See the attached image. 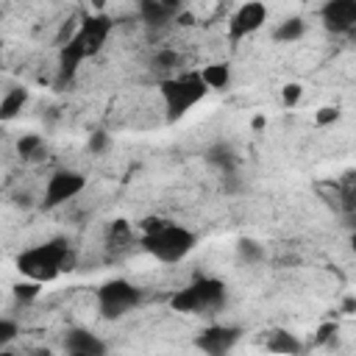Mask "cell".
<instances>
[{"label": "cell", "instance_id": "cell-1", "mask_svg": "<svg viewBox=\"0 0 356 356\" xmlns=\"http://www.w3.org/2000/svg\"><path fill=\"white\" fill-rule=\"evenodd\" d=\"M75 267V250L70 248V242L64 236H56L44 245L28 248L17 256V270L25 278H33L39 284L56 281L61 273H70Z\"/></svg>", "mask_w": 356, "mask_h": 356}, {"label": "cell", "instance_id": "cell-2", "mask_svg": "<svg viewBox=\"0 0 356 356\" xmlns=\"http://www.w3.org/2000/svg\"><path fill=\"white\" fill-rule=\"evenodd\" d=\"M195 242H197V236L189 228H184L178 222H170V220H164L159 228L142 234V248L164 264H175L181 259H186L192 253Z\"/></svg>", "mask_w": 356, "mask_h": 356}, {"label": "cell", "instance_id": "cell-3", "mask_svg": "<svg viewBox=\"0 0 356 356\" xmlns=\"http://www.w3.org/2000/svg\"><path fill=\"white\" fill-rule=\"evenodd\" d=\"M159 92H161V100H164V108H167V120L175 122L195 103H200L206 97L209 86L203 83V78L197 72H186V75H178V78H164L159 83Z\"/></svg>", "mask_w": 356, "mask_h": 356}, {"label": "cell", "instance_id": "cell-4", "mask_svg": "<svg viewBox=\"0 0 356 356\" xmlns=\"http://www.w3.org/2000/svg\"><path fill=\"white\" fill-rule=\"evenodd\" d=\"M222 300H225V284L220 278H197L170 295V309L195 314V312L217 309V306H222Z\"/></svg>", "mask_w": 356, "mask_h": 356}, {"label": "cell", "instance_id": "cell-5", "mask_svg": "<svg viewBox=\"0 0 356 356\" xmlns=\"http://www.w3.org/2000/svg\"><path fill=\"white\" fill-rule=\"evenodd\" d=\"M139 300H142V292L131 281H125V278H111V281H106L97 289L100 314L108 317V320L122 317L125 312H131L134 306H139Z\"/></svg>", "mask_w": 356, "mask_h": 356}, {"label": "cell", "instance_id": "cell-6", "mask_svg": "<svg viewBox=\"0 0 356 356\" xmlns=\"http://www.w3.org/2000/svg\"><path fill=\"white\" fill-rule=\"evenodd\" d=\"M86 186V178L75 170H56L50 178H47V186H44V209H53V206H61L67 200H72L75 195H81Z\"/></svg>", "mask_w": 356, "mask_h": 356}, {"label": "cell", "instance_id": "cell-7", "mask_svg": "<svg viewBox=\"0 0 356 356\" xmlns=\"http://www.w3.org/2000/svg\"><path fill=\"white\" fill-rule=\"evenodd\" d=\"M264 22H267V6L261 0H248L228 19V39L231 42H242L245 36L256 33Z\"/></svg>", "mask_w": 356, "mask_h": 356}, {"label": "cell", "instance_id": "cell-8", "mask_svg": "<svg viewBox=\"0 0 356 356\" xmlns=\"http://www.w3.org/2000/svg\"><path fill=\"white\" fill-rule=\"evenodd\" d=\"M320 19H323V28L337 33V36L353 33V28H356V0H325L323 8H320Z\"/></svg>", "mask_w": 356, "mask_h": 356}, {"label": "cell", "instance_id": "cell-9", "mask_svg": "<svg viewBox=\"0 0 356 356\" xmlns=\"http://www.w3.org/2000/svg\"><path fill=\"white\" fill-rule=\"evenodd\" d=\"M111 31V19L106 14H95V17H83V22L75 28V36L78 42L83 44V53L86 58L100 53V47L106 44V36Z\"/></svg>", "mask_w": 356, "mask_h": 356}, {"label": "cell", "instance_id": "cell-10", "mask_svg": "<svg viewBox=\"0 0 356 356\" xmlns=\"http://www.w3.org/2000/svg\"><path fill=\"white\" fill-rule=\"evenodd\" d=\"M236 339H239V328H234V325H209L206 331L197 334L195 345L209 356H222L236 345Z\"/></svg>", "mask_w": 356, "mask_h": 356}, {"label": "cell", "instance_id": "cell-11", "mask_svg": "<svg viewBox=\"0 0 356 356\" xmlns=\"http://www.w3.org/2000/svg\"><path fill=\"white\" fill-rule=\"evenodd\" d=\"M83 58H86L83 44H81V42H78V36L72 33V36H70L64 44H58V78H56V83L61 86V83L72 81Z\"/></svg>", "mask_w": 356, "mask_h": 356}, {"label": "cell", "instance_id": "cell-12", "mask_svg": "<svg viewBox=\"0 0 356 356\" xmlns=\"http://www.w3.org/2000/svg\"><path fill=\"white\" fill-rule=\"evenodd\" d=\"M64 350L72 353V356H103L106 342L97 334L86 331V328H72L64 337Z\"/></svg>", "mask_w": 356, "mask_h": 356}, {"label": "cell", "instance_id": "cell-13", "mask_svg": "<svg viewBox=\"0 0 356 356\" xmlns=\"http://www.w3.org/2000/svg\"><path fill=\"white\" fill-rule=\"evenodd\" d=\"M267 350H273V353H284V356H295V353L303 350V345H300V339H298L295 334L275 328V331H270V337H267Z\"/></svg>", "mask_w": 356, "mask_h": 356}, {"label": "cell", "instance_id": "cell-14", "mask_svg": "<svg viewBox=\"0 0 356 356\" xmlns=\"http://www.w3.org/2000/svg\"><path fill=\"white\" fill-rule=\"evenodd\" d=\"M25 103H28V89H25V86H14V89H8V92L3 95V100H0V122L14 120V117L22 111Z\"/></svg>", "mask_w": 356, "mask_h": 356}, {"label": "cell", "instance_id": "cell-15", "mask_svg": "<svg viewBox=\"0 0 356 356\" xmlns=\"http://www.w3.org/2000/svg\"><path fill=\"white\" fill-rule=\"evenodd\" d=\"M206 161H209L211 167H217L222 175H231L234 167H236V156H234V150H231L228 145H222V142H217V145H211V147L206 150Z\"/></svg>", "mask_w": 356, "mask_h": 356}, {"label": "cell", "instance_id": "cell-16", "mask_svg": "<svg viewBox=\"0 0 356 356\" xmlns=\"http://www.w3.org/2000/svg\"><path fill=\"white\" fill-rule=\"evenodd\" d=\"M139 17L150 28H161V25H167L172 19L161 0H139Z\"/></svg>", "mask_w": 356, "mask_h": 356}, {"label": "cell", "instance_id": "cell-17", "mask_svg": "<svg viewBox=\"0 0 356 356\" xmlns=\"http://www.w3.org/2000/svg\"><path fill=\"white\" fill-rule=\"evenodd\" d=\"M303 33H306V22H303L300 17H289V19H284V22L275 25L273 39H275L278 44H289V42H298Z\"/></svg>", "mask_w": 356, "mask_h": 356}, {"label": "cell", "instance_id": "cell-18", "mask_svg": "<svg viewBox=\"0 0 356 356\" xmlns=\"http://www.w3.org/2000/svg\"><path fill=\"white\" fill-rule=\"evenodd\" d=\"M197 75L203 78V83H206L209 89H225V86L231 83V67L222 64V61H214V64L203 67Z\"/></svg>", "mask_w": 356, "mask_h": 356}, {"label": "cell", "instance_id": "cell-19", "mask_svg": "<svg viewBox=\"0 0 356 356\" xmlns=\"http://www.w3.org/2000/svg\"><path fill=\"white\" fill-rule=\"evenodd\" d=\"M42 145H44L42 136H36V134H25V136L17 139V153H19L22 159H39Z\"/></svg>", "mask_w": 356, "mask_h": 356}, {"label": "cell", "instance_id": "cell-20", "mask_svg": "<svg viewBox=\"0 0 356 356\" xmlns=\"http://www.w3.org/2000/svg\"><path fill=\"white\" fill-rule=\"evenodd\" d=\"M39 289H42V284L39 281H19V284H14V298L19 300V303H31V300H36L39 298Z\"/></svg>", "mask_w": 356, "mask_h": 356}, {"label": "cell", "instance_id": "cell-21", "mask_svg": "<svg viewBox=\"0 0 356 356\" xmlns=\"http://www.w3.org/2000/svg\"><path fill=\"white\" fill-rule=\"evenodd\" d=\"M261 253H264V250H261L253 239H242V242H239V256H242L245 261H259Z\"/></svg>", "mask_w": 356, "mask_h": 356}, {"label": "cell", "instance_id": "cell-22", "mask_svg": "<svg viewBox=\"0 0 356 356\" xmlns=\"http://www.w3.org/2000/svg\"><path fill=\"white\" fill-rule=\"evenodd\" d=\"M178 64H181L178 53H170V50H161V53L153 58V67H156V70H170V67H178Z\"/></svg>", "mask_w": 356, "mask_h": 356}, {"label": "cell", "instance_id": "cell-23", "mask_svg": "<svg viewBox=\"0 0 356 356\" xmlns=\"http://www.w3.org/2000/svg\"><path fill=\"white\" fill-rule=\"evenodd\" d=\"M17 331H19V328H17V323H14V320L0 317V348H3V345H8V342L17 337Z\"/></svg>", "mask_w": 356, "mask_h": 356}, {"label": "cell", "instance_id": "cell-24", "mask_svg": "<svg viewBox=\"0 0 356 356\" xmlns=\"http://www.w3.org/2000/svg\"><path fill=\"white\" fill-rule=\"evenodd\" d=\"M300 95H303L300 83H286V86L281 89V103H284V106H295V103L300 100Z\"/></svg>", "mask_w": 356, "mask_h": 356}, {"label": "cell", "instance_id": "cell-25", "mask_svg": "<svg viewBox=\"0 0 356 356\" xmlns=\"http://www.w3.org/2000/svg\"><path fill=\"white\" fill-rule=\"evenodd\" d=\"M339 120V108L337 106H323L317 114H314V122L317 125H331V122H337Z\"/></svg>", "mask_w": 356, "mask_h": 356}, {"label": "cell", "instance_id": "cell-26", "mask_svg": "<svg viewBox=\"0 0 356 356\" xmlns=\"http://www.w3.org/2000/svg\"><path fill=\"white\" fill-rule=\"evenodd\" d=\"M106 147H108V134L95 131V134L89 136V150H92V153H103Z\"/></svg>", "mask_w": 356, "mask_h": 356}, {"label": "cell", "instance_id": "cell-27", "mask_svg": "<svg viewBox=\"0 0 356 356\" xmlns=\"http://www.w3.org/2000/svg\"><path fill=\"white\" fill-rule=\"evenodd\" d=\"M337 334V323H323L320 328H317V337H314V345H323V342H328L331 337Z\"/></svg>", "mask_w": 356, "mask_h": 356}, {"label": "cell", "instance_id": "cell-28", "mask_svg": "<svg viewBox=\"0 0 356 356\" xmlns=\"http://www.w3.org/2000/svg\"><path fill=\"white\" fill-rule=\"evenodd\" d=\"M342 309H345V314H353V309H356V300H353V298H345V306H342Z\"/></svg>", "mask_w": 356, "mask_h": 356}, {"label": "cell", "instance_id": "cell-29", "mask_svg": "<svg viewBox=\"0 0 356 356\" xmlns=\"http://www.w3.org/2000/svg\"><path fill=\"white\" fill-rule=\"evenodd\" d=\"M264 125H267V120H264L261 114H259V117H253V128H256V131H261Z\"/></svg>", "mask_w": 356, "mask_h": 356}, {"label": "cell", "instance_id": "cell-30", "mask_svg": "<svg viewBox=\"0 0 356 356\" xmlns=\"http://www.w3.org/2000/svg\"><path fill=\"white\" fill-rule=\"evenodd\" d=\"M92 6H95V8H97V11H100V8H103V6H106V0H92Z\"/></svg>", "mask_w": 356, "mask_h": 356}, {"label": "cell", "instance_id": "cell-31", "mask_svg": "<svg viewBox=\"0 0 356 356\" xmlns=\"http://www.w3.org/2000/svg\"><path fill=\"white\" fill-rule=\"evenodd\" d=\"M0 56H3V31H0Z\"/></svg>", "mask_w": 356, "mask_h": 356}, {"label": "cell", "instance_id": "cell-32", "mask_svg": "<svg viewBox=\"0 0 356 356\" xmlns=\"http://www.w3.org/2000/svg\"><path fill=\"white\" fill-rule=\"evenodd\" d=\"M0 19H3V11H0Z\"/></svg>", "mask_w": 356, "mask_h": 356}]
</instances>
